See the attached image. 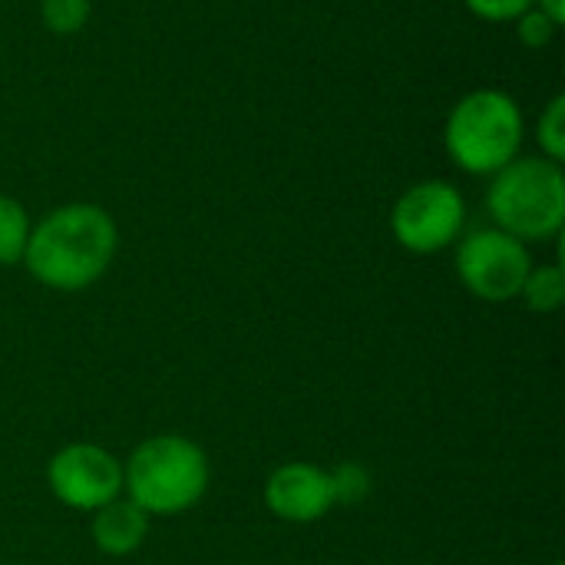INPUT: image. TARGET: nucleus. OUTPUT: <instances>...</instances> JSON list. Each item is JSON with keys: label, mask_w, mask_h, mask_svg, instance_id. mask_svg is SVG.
I'll return each instance as SVG.
<instances>
[{"label": "nucleus", "mask_w": 565, "mask_h": 565, "mask_svg": "<svg viewBox=\"0 0 565 565\" xmlns=\"http://www.w3.org/2000/svg\"><path fill=\"white\" fill-rule=\"evenodd\" d=\"M46 487L63 507L96 513L122 497V463L99 444H70L50 457Z\"/></svg>", "instance_id": "obj_7"}, {"label": "nucleus", "mask_w": 565, "mask_h": 565, "mask_svg": "<svg viewBox=\"0 0 565 565\" xmlns=\"http://www.w3.org/2000/svg\"><path fill=\"white\" fill-rule=\"evenodd\" d=\"M550 565H563V563H550Z\"/></svg>", "instance_id": "obj_18"}, {"label": "nucleus", "mask_w": 565, "mask_h": 565, "mask_svg": "<svg viewBox=\"0 0 565 565\" xmlns=\"http://www.w3.org/2000/svg\"><path fill=\"white\" fill-rule=\"evenodd\" d=\"M530 268H533L530 248L520 238L500 232L497 225L477 228L463 235L457 245V275L463 288L490 305L520 298Z\"/></svg>", "instance_id": "obj_6"}, {"label": "nucleus", "mask_w": 565, "mask_h": 565, "mask_svg": "<svg viewBox=\"0 0 565 565\" xmlns=\"http://www.w3.org/2000/svg\"><path fill=\"white\" fill-rule=\"evenodd\" d=\"M487 212L500 232L523 245L556 238L565 225L563 166L546 156H516L490 175Z\"/></svg>", "instance_id": "obj_3"}, {"label": "nucleus", "mask_w": 565, "mask_h": 565, "mask_svg": "<svg viewBox=\"0 0 565 565\" xmlns=\"http://www.w3.org/2000/svg\"><path fill=\"white\" fill-rule=\"evenodd\" d=\"M516 36H520V43L526 46V50H543V46H550L553 43V36H556V30H559V23L556 20H550L540 7H530L526 13H520L516 20Z\"/></svg>", "instance_id": "obj_15"}, {"label": "nucleus", "mask_w": 565, "mask_h": 565, "mask_svg": "<svg viewBox=\"0 0 565 565\" xmlns=\"http://www.w3.org/2000/svg\"><path fill=\"white\" fill-rule=\"evenodd\" d=\"M89 533H93V543L103 556L122 559V556H132L146 543L149 516L129 497H116L93 513Z\"/></svg>", "instance_id": "obj_9"}, {"label": "nucleus", "mask_w": 565, "mask_h": 565, "mask_svg": "<svg viewBox=\"0 0 565 565\" xmlns=\"http://www.w3.org/2000/svg\"><path fill=\"white\" fill-rule=\"evenodd\" d=\"M212 467L205 450L182 434H156L142 440L122 463V497L149 520L182 516L209 493Z\"/></svg>", "instance_id": "obj_2"}, {"label": "nucleus", "mask_w": 565, "mask_h": 565, "mask_svg": "<svg viewBox=\"0 0 565 565\" xmlns=\"http://www.w3.org/2000/svg\"><path fill=\"white\" fill-rule=\"evenodd\" d=\"M265 510L281 520V523H318L334 510V490H331V477L324 467L318 463H305V460H291L281 463L262 490Z\"/></svg>", "instance_id": "obj_8"}, {"label": "nucleus", "mask_w": 565, "mask_h": 565, "mask_svg": "<svg viewBox=\"0 0 565 565\" xmlns=\"http://www.w3.org/2000/svg\"><path fill=\"white\" fill-rule=\"evenodd\" d=\"M533 7H540L550 20H556L559 26L565 23V0H533Z\"/></svg>", "instance_id": "obj_17"}, {"label": "nucleus", "mask_w": 565, "mask_h": 565, "mask_svg": "<svg viewBox=\"0 0 565 565\" xmlns=\"http://www.w3.org/2000/svg\"><path fill=\"white\" fill-rule=\"evenodd\" d=\"M520 298L533 315H553L565 305V271L563 265H533Z\"/></svg>", "instance_id": "obj_10"}, {"label": "nucleus", "mask_w": 565, "mask_h": 565, "mask_svg": "<svg viewBox=\"0 0 565 565\" xmlns=\"http://www.w3.org/2000/svg\"><path fill=\"white\" fill-rule=\"evenodd\" d=\"M536 142H540V149H543V156H546V159H553V162H559V166H563V159H565V96L563 93H556V96L546 103V109L540 113V119H536Z\"/></svg>", "instance_id": "obj_12"}, {"label": "nucleus", "mask_w": 565, "mask_h": 565, "mask_svg": "<svg viewBox=\"0 0 565 565\" xmlns=\"http://www.w3.org/2000/svg\"><path fill=\"white\" fill-rule=\"evenodd\" d=\"M30 215L26 209L13 199L0 192V265H20L26 242H30Z\"/></svg>", "instance_id": "obj_11"}, {"label": "nucleus", "mask_w": 565, "mask_h": 565, "mask_svg": "<svg viewBox=\"0 0 565 565\" xmlns=\"http://www.w3.org/2000/svg\"><path fill=\"white\" fill-rule=\"evenodd\" d=\"M526 136L520 103L507 89H473L447 116L444 146L457 169L470 175H493L510 166Z\"/></svg>", "instance_id": "obj_4"}, {"label": "nucleus", "mask_w": 565, "mask_h": 565, "mask_svg": "<svg viewBox=\"0 0 565 565\" xmlns=\"http://www.w3.org/2000/svg\"><path fill=\"white\" fill-rule=\"evenodd\" d=\"M467 225V199L447 179H420L401 192L391 209L394 242L414 255H437L460 242Z\"/></svg>", "instance_id": "obj_5"}, {"label": "nucleus", "mask_w": 565, "mask_h": 565, "mask_svg": "<svg viewBox=\"0 0 565 565\" xmlns=\"http://www.w3.org/2000/svg\"><path fill=\"white\" fill-rule=\"evenodd\" d=\"M119 252V228L103 205L70 202L30 228L23 265L33 281L53 291H83L96 285Z\"/></svg>", "instance_id": "obj_1"}, {"label": "nucleus", "mask_w": 565, "mask_h": 565, "mask_svg": "<svg viewBox=\"0 0 565 565\" xmlns=\"http://www.w3.org/2000/svg\"><path fill=\"white\" fill-rule=\"evenodd\" d=\"M331 477V490H334V507H354V503H364L367 493H371V473L364 463H338L328 470Z\"/></svg>", "instance_id": "obj_14"}, {"label": "nucleus", "mask_w": 565, "mask_h": 565, "mask_svg": "<svg viewBox=\"0 0 565 565\" xmlns=\"http://www.w3.org/2000/svg\"><path fill=\"white\" fill-rule=\"evenodd\" d=\"M463 3L473 17L490 23H513L520 13L533 7V0H463Z\"/></svg>", "instance_id": "obj_16"}, {"label": "nucleus", "mask_w": 565, "mask_h": 565, "mask_svg": "<svg viewBox=\"0 0 565 565\" xmlns=\"http://www.w3.org/2000/svg\"><path fill=\"white\" fill-rule=\"evenodd\" d=\"M40 20L56 36H73L89 20V0H40Z\"/></svg>", "instance_id": "obj_13"}]
</instances>
